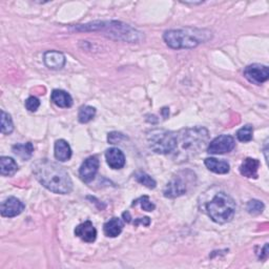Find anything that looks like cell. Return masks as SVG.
Returning <instances> with one entry per match:
<instances>
[{
    "label": "cell",
    "instance_id": "obj_25",
    "mask_svg": "<svg viewBox=\"0 0 269 269\" xmlns=\"http://www.w3.org/2000/svg\"><path fill=\"white\" fill-rule=\"evenodd\" d=\"M14 130V124L11 115L2 111V132L4 134H10Z\"/></svg>",
    "mask_w": 269,
    "mask_h": 269
},
{
    "label": "cell",
    "instance_id": "obj_5",
    "mask_svg": "<svg viewBox=\"0 0 269 269\" xmlns=\"http://www.w3.org/2000/svg\"><path fill=\"white\" fill-rule=\"evenodd\" d=\"M206 212L214 223L225 224L234 217L235 203L229 195L218 193L207 203Z\"/></svg>",
    "mask_w": 269,
    "mask_h": 269
},
{
    "label": "cell",
    "instance_id": "obj_20",
    "mask_svg": "<svg viewBox=\"0 0 269 269\" xmlns=\"http://www.w3.org/2000/svg\"><path fill=\"white\" fill-rule=\"evenodd\" d=\"M18 171V165L13 158L2 157L0 158V174L5 177H11Z\"/></svg>",
    "mask_w": 269,
    "mask_h": 269
},
{
    "label": "cell",
    "instance_id": "obj_23",
    "mask_svg": "<svg viewBox=\"0 0 269 269\" xmlns=\"http://www.w3.org/2000/svg\"><path fill=\"white\" fill-rule=\"evenodd\" d=\"M133 177H134V179L137 180V182H139L140 184L144 185L145 187H147L149 190H154L156 187V185H157L156 181L153 178H151L149 175L144 173V172H141V171L136 172V173H134Z\"/></svg>",
    "mask_w": 269,
    "mask_h": 269
},
{
    "label": "cell",
    "instance_id": "obj_16",
    "mask_svg": "<svg viewBox=\"0 0 269 269\" xmlns=\"http://www.w3.org/2000/svg\"><path fill=\"white\" fill-rule=\"evenodd\" d=\"M52 102L61 109H69L73 105V98L71 95L62 90H54L50 95Z\"/></svg>",
    "mask_w": 269,
    "mask_h": 269
},
{
    "label": "cell",
    "instance_id": "obj_8",
    "mask_svg": "<svg viewBox=\"0 0 269 269\" xmlns=\"http://www.w3.org/2000/svg\"><path fill=\"white\" fill-rule=\"evenodd\" d=\"M235 147V141L233 137L228 134H221L214 138L207 147V153L210 155H223L230 151Z\"/></svg>",
    "mask_w": 269,
    "mask_h": 269
},
{
    "label": "cell",
    "instance_id": "obj_1",
    "mask_svg": "<svg viewBox=\"0 0 269 269\" xmlns=\"http://www.w3.org/2000/svg\"><path fill=\"white\" fill-rule=\"evenodd\" d=\"M33 174L49 192L67 195L73 190V182L62 166L48 159H40L33 164Z\"/></svg>",
    "mask_w": 269,
    "mask_h": 269
},
{
    "label": "cell",
    "instance_id": "obj_2",
    "mask_svg": "<svg viewBox=\"0 0 269 269\" xmlns=\"http://www.w3.org/2000/svg\"><path fill=\"white\" fill-rule=\"evenodd\" d=\"M209 140V131L202 126L183 128L176 131V146L173 159L177 163L189 161L203 150Z\"/></svg>",
    "mask_w": 269,
    "mask_h": 269
},
{
    "label": "cell",
    "instance_id": "obj_6",
    "mask_svg": "<svg viewBox=\"0 0 269 269\" xmlns=\"http://www.w3.org/2000/svg\"><path fill=\"white\" fill-rule=\"evenodd\" d=\"M196 174L190 170L181 171L173 176L171 181L164 187L163 195L166 198L174 199L186 194L196 184Z\"/></svg>",
    "mask_w": 269,
    "mask_h": 269
},
{
    "label": "cell",
    "instance_id": "obj_30",
    "mask_svg": "<svg viewBox=\"0 0 269 269\" xmlns=\"http://www.w3.org/2000/svg\"><path fill=\"white\" fill-rule=\"evenodd\" d=\"M139 224H143L145 226H149L150 224V219L148 217H144V218H138L136 220L133 221V225L134 226H138Z\"/></svg>",
    "mask_w": 269,
    "mask_h": 269
},
{
    "label": "cell",
    "instance_id": "obj_7",
    "mask_svg": "<svg viewBox=\"0 0 269 269\" xmlns=\"http://www.w3.org/2000/svg\"><path fill=\"white\" fill-rule=\"evenodd\" d=\"M149 148L156 154H172L176 146V131L166 129H153L147 133Z\"/></svg>",
    "mask_w": 269,
    "mask_h": 269
},
{
    "label": "cell",
    "instance_id": "obj_17",
    "mask_svg": "<svg viewBox=\"0 0 269 269\" xmlns=\"http://www.w3.org/2000/svg\"><path fill=\"white\" fill-rule=\"evenodd\" d=\"M124 227V222L120 218H112L103 226V231L106 237L116 238L119 235Z\"/></svg>",
    "mask_w": 269,
    "mask_h": 269
},
{
    "label": "cell",
    "instance_id": "obj_21",
    "mask_svg": "<svg viewBox=\"0 0 269 269\" xmlns=\"http://www.w3.org/2000/svg\"><path fill=\"white\" fill-rule=\"evenodd\" d=\"M12 150H13V153L16 156H18L22 160L26 161V160H30L31 157L33 156L34 146H33V144L31 142H28V143H18V144L13 145Z\"/></svg>",
    "mask_w": 269,
    "mask_h": 269
},
{
    "label": "cell",
    "instance_id": "obj_3",
    "mask_svg": "<svg viewBox=\"0 0 269 269\" xmlns=\"http://www.w3.org/2000/svg\"><path fill=\"white\" fill-rule=\"evenodd\" d=\"M211 38V33L207 30L185 28L180 30L166 31L163 35L165 43L175 49L194 48L200 43L208 41Z\"/></svg>",
    "mask_w": 269,
    "mask_h": 269
},
{
    "label": "cell",
    "instance_id": "obj_15",
    "mask_svg": "<svg viewBox=\"0 0 269 269\" xmlns=\"http://www.w3.org/2000/svg\"><path fill=\"white\" fill-rule=\"evenodd\" d=\"M259 167H260L259 160L254 159V158H246L240 166V173L242 176L246 178L257 179Z\"/></svg>",
    "mask_w": 269,
    "mask_h": 269
},
{
    "label": "cell",
    "instance_id": "obj_12",
    "mask_svg": "<svg viewBox=\"0 0 269 269\" xmlns=\"http://www.w3.org/2000/svg\"><path fill=\"white\" fill-rule=\"evenodd\" d=\"M75 235L84 242L93 243L97 238V230L91 221H86L75 228Z\"/></svg>",
    "mask_w": 269,
    "mask_h": 269
},
{
    "label": "cell",
    "instance_id": "obj_9",
    "mask_svg": "<svg viewBox=\"0 0 269 269\" xmlns=\"http://www.w3.org/2000/svg\"><path fill=\"white\" fill-rule=\"evenodd\" d=\"M244 77L249 82L257 84V86H260V84L268 80L269 70L266 65H263V64H259V63L250 64L245 67Z\"/></svg>",
    "mask_w": 269,
    "mask_h": 269
},
{
    "label": "cell",
    "instance_id": "obj_28",
    "mask_svg": "<svg viewBox=\"0 0 269 269\" xmlns=\"http://www.w3.org/2000/svg\"><path fill=\"white\" fill-rule=\"evenodd\" d=\"M40 106V101L36 97H29L25 101V107L29 112H36Z\"/></svg>",
    "mask_w": 269,
    "mask_h": 269
},
{
    "label": "cell",
    "instance_id": "obj_11",
    "mask_svg": "<svg viewBox=\"0 0 269 269\" xmlns=\"http://www.w3.org/2000/svg\"><path fill=\"white\" fill-rule=\"evenodd\" d=\"M24 208L25 205L19 199H17L15 197H9L2 203L0 212H2L3 217L13 218L20 214L24 210Z\"/></svg>",
    "mask_w": 269,
    "mask_h": 269
},
{
    "label": "cell",
    "instance_id": "obj_10",
    "mask_svg": "<svg viewBox=\"0 0 269 269\" xmlns=\"http://www.w3.org/2000/svg\"><path fill=\"white\" fill-rule=\"evenodd\" d=\"M99 168V160L96 156H91L87 160H84L79 170V177L84 183L92 182Z\"/></svg>",
    "mask_w": 269,
    "mask_h": 269
},
{
    "label": "cell",
    "instance_id": "obj_4",
    "mask_svg": "<svg viewBox=\"0 0 269 269\" xmlns=\"http://www.w3.org/2000/svg\"><path fill=\"white\" fill-rule=\"evenodd\" d=\"M77 31H103L111 38L127 42H136L140 39L138 31L120 21H96L83 25H77Z\"/></svg>",
    "mask_w": 269,
    "mask_h": 269
},
{
    "label": "cell",
    "instance_id": "obj_29",
    "mask_svg": "<svg viewBox=\"0 0 269 269\" xmlns=\"http://www.w3.org/2000/svg\"><path fill=\"white\" fill-rule=\"evenodd\" d=\"M125 137L121 132H118V131H112L111 133H109L107 136V141L111 144H117L118 142H120L121 140H123Z\"/></svg>",
    "mask_w": 269,
    "mask_h": 269
},
{
    "label": "cell",
    "instance_id": "obj_13",
    "mask_svg": "<svg viewBox=\"0 0 269 269\" xmlns=\"http://www.w3.org/2000/svg\"><path fill=\"white\" fill-rule=\"evenodd\" d=\"M105 159L113 170H121L125 165V156L119 148H110L105 151Z\"/></svg>",
    "mask_w": 269,
    "mask_h": 269
},
{
    "label": "cell",
    "instance_id": "obj_24",
    "mask_svg": "<svg viewBox=\"0 0 269 269\" xmlns=\"http://www.w3.org/2000/svg\"><path fill=\"white\" fill-rule=\"evenodd\" d=\"M254 137V127L251 125H245L237 131V138L240 142H249Z\"/></svg>",
    "mask_w": 269,
    "mask_h": 269
},
{
    "label": "cell",
    "instance_id": "obj_31",
    "mask_svg": "<svg viewBox=\"0 0 269 269\" xmlns=\"http://www.w3.org/2000/svg\"><path fill=\"white\" fill-rule=\"evenodd\" d=\"M123 218H124V222H126V223H130V219H131V217H130V213L128 212V211H124L123 212Z\"/></svg>",
    "mask_w": 269,
    "mask_h": 269
},
{
    "label": "cell",
    "instance_id": "obj_26",
    "mask_svg": "<svg viewBox=\"0 0 269 269\" xmlns=\"http://www.w3.org/2000/svg\"><path fill=\"white\" fill-rule=\"evenodd\" d=\"M137 204H140L142 209L145 210V211H153L156 208V205L149 200V198L147 196H143V197H140L137 200H134L132 202L131 206H134V205H137Z\"/></svg>",
    "mask_w": 269,
    "mask_h": 269
},
{
    "label": "cell",
    "instance_id": "obj_18",
    "mask_svg": "<svg viewBox=\"0 0 269 269\" xmlns=\"http://www.w3.org/2000/svg\"><path fill=\"white\" fill-rule=\"evenodd\" d=\"M54 154H55V158L58 161L65 162L67 160H70L72 157V149L70 144L63 139L57 140L54 147Z\"/></svg>",
    "mask_w": 269,
    "mask_h": 269
},
{
    "label": "cell",
    "instance_id": "obj_22",
    "mask_svg": "<svg viewBox=\"0 0 269 269\" xmlns=\"http://www.w3.org/2000/svg\"><path fill=\"white\" fill-rule=\"evenodd\" d=\"M96 115V109L90 105H84L79 110L78 120L80 123H88L94 119Z\"/></svg>",
    "mask_w": 269,
    "mask_h": 269
},
{
    "label": "cell",
    "instance_id": "obj_19",
    "mask_svg": "<svg viewBox=\"0 0 269 269\" xmlns=\"http://www.w3.org/2000/svg\"><path fill=\"white\" fill-rule=\"evenodd\" d=\"M205 166L208 170L214 174L224 175L227 174L230 170V165L224 160H218L214 158H206L204 161Z\"/></svg>",
    "mask_w": 269,
    "mask_h": 269
},
{
    "label": "cell",
    "instance_id": "obj_14",
    "mask_svg": "<svg viewBox=\"0 0 269 269\" xmlns=\"http://www.w3.org/2000/svg\"><path fill=\"white\" fill-rule=\"evenodd\" d=\"M45 65L50 70H60L65 64V57L57 50H48L43 56Z\"/></svg>",
    "mask_w": 269,
    "mask_h": 269
},
{
    "label": "cell",
    "instance_id": "obj_27",
    "mask_svg": "<svg viewBox=\"0 0 269 269\" xmlns=\"http://www.w3.org/2000/svg\"><path fill=\"white\" fill-rule=\"evenodd\" d=\"M264 208H265L264 204L259 200H250L247 203V211L250 214H254V216L260 214L263 212Z\"/></svg>",
    "mask_w": 269,
    "mask_h": 269
}]
</instances>
